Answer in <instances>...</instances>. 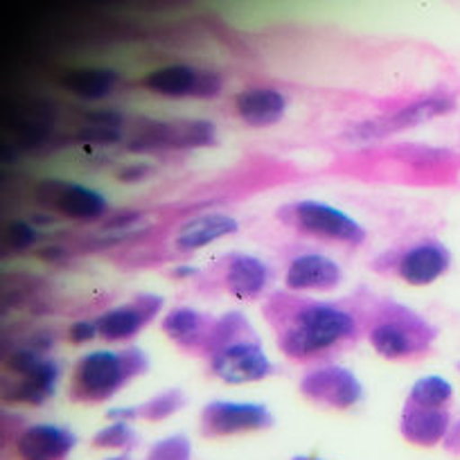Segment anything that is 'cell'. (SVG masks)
<instances>
[{
  "label": "cell",
  "instance_id": "obj_19",
  "mask_svg": "<svg viewBox=\"0 0 460 460\" xmlns=\"http://www.w3.org/2000/svg\"><path fill=\"white\" fill-rule=\"evenodd\" d=\"M269 267L255 255H233L226 264L224 285L230 296H235L240 300H253L267 289L269 285Z\"/></svg>",
  "mask_w": 460,
  "mask_h": 460
},
{
  "label": "cell",
  "instance_id": "obj_32",
  "mask_svg": "<svg viewBox=\"0 0 460 460\" xmlns=\"http://www.w3.org/2000/svg\"><path fill=\"white\" fill-rule=\"evenodd\" d=\"M447 440L451 442V449H456V451H460V424L458 427H451V431H449V436H447Z\"/></svg>",
  "mask_w": 460,
  "mask_h": 460
},
{
  "label": "cell",
  "instance_id": "obj_23",
  "mask_svg": "<svg viewBox=\"0 0 460 460\" xmlns=\"http://www.w3.org/2000/svg\"><path fill=\"white\" fill-rule=\"evenodd\" d=\"M454 397V388L440 375H427L420 377L418 382L411 386L409 402L406 404L424 406V409H447V404Z\"/></svg>",
  "mask_w": 460,
  "mask_h": 460
},
{
  "label": "cell",
  "instance_id": "obj_30",
  "mask_svg": "<svg viewBox=\"0 0 460 460\" xmlns=\"http://www.w3.org/2000/svg\"><path fill=\"white\" fill-rule=\"evenodd\" d=\"M149 172H152V167L145 165V163H136V165L122 167V170L118 172V179L125 181V183H136V181L149 176Z\"/></svg>",
  "mask_w": 460,
  "mask_h": 460
},
{
  "label": "cell",
  "instance_id": "obj_34",
  "mask_svg": "<svg viewBox=\"0 0 460 460\" xmlns=\"http://www.w3.org/2000/svg\"><path fill=\"white\" fill-rule=\"evenodd\" d=\"M294 460H323V458H305V456H300V458H294Z\"/></svg>",
  "mask_w": 460,
  "mask_h": 460
},
{
  "label": "cell",
  "instance_id": "obj_17",
  "mask_svg": "<svg viewBox=\"0 0 460 460\" xmlns=\"http://www.w3.org/2000/svg\"><path fill=\"white\" fill-rule=\"evenodd\" d=\"M235 113L251 127L278 125L287 113V97L276 88H246L235 95Z\"/></svg>",
  "mask_w": 460,
  "mask_h": 460
},
{
  "label": "cell",
  "instance_id": "obj_25",
  "mask_svg": "<svg viewBox=\"0 0 460 460\" xmlns=\"http://www.w3.org/2000/svg\"><path fill=\"white\" fill-rule=\"evenodd\" d=\"M134 440H136V433L134 429H131V424L127 422H111L93 436V445L100 447V449H113V451L127 449V447L134 445Z\"/></svg>",
  "mask_w": 460,
  "mask_h": 460
},
{
  "label": "cell",
  "instance_id": "obj_4",
  "mask_svg": "<svg viewBox=\"0 0 460 460\" xmlns=\"http://www.w3.org/2000/svg\"><path fill=\"white\" fill-rule=\"evenodd\" d=\"M456 109V100L445 93H433V95L418 97V100L409 102L402 109L393 111L388 115H379L368 122H361L350 131V140L357 143H373V140H382L386 136L400 134V131L415 129L420 125L436 120L440 115L451 113Z\"/></svg>",
  "mask_w": 460,
  "mask_h": 460
},
{
  "label": "cell",
  "instance_id": "obj_18",
  "mask_svg": "<svg viewBox=\"0 0 460 460\" xmlns=\"http://www.w3.org/2000/svg\"><path fill=\"white\" fill-rule=\"evenodd\" d=\"M402 436L418 447H433L447 440L451 431V415L447 409H424L406 404L402 413Z\"/></svg>",
  "mask_w": 460,
  "mask_h": 460
},
{
  "label": "cell",
  "instance_id": "obj_15",
  "mask_svg": "<svg viewBox=\"0 0 460 460\" xmlns=\"http://www.w3.org/2000/svg\"><path fill=\"white\" fill-rule=\"evenodd\" d=\"M343 271L323 253H300L285 271V285L291 291H330L341 285Z\"/></svg>",
  "mask_w": 460,
  "mask_h": 460
},
{
  "label": "cell",
  "instance_id": "obj_28",
  "mask_svg": "<svg viewBox=\"0 0 460 460\" xmlns=\"http://www.w3.org/2000/svg\"><path fill=\"white\" fill-rule=\"evenodd\" d=\"M95 336H100V330H97L95 318H93V321H88V318H82V321H75L73 325L68 327V339L73 341V343H77V345L88 343V341H93Z\"/></svg>",
  "mask_w": 460,
  "mask_h": 460
},
{
  "label": "cell",
  "instance_id": "obj_20",
  "mask_svg": "<svg viewBox=\"0 0 460 460\" xmlns=\"http://www.w3.org/2000/svg\"><path fill=\"white\" fill-rule=\"evenodd\" d=\"M61 377V368L57 361L43 357L37 368L21 377V382L7 393V400L19 402V404L41 406L48 397L55 395L57 382Z\"/></svg>",
  "mask_w": 460,
  "mask_h": 460
},
{
  "label": "cell",
  "instance_id": "obj_24",
  "mask_svg": "<svg viewBox=\"0 0 460 460\" xmlns=\"http://www.w3.org/2000/svg\"><path fill=\"white\" fill-rule=\"evenodd\" d=\"M185 404V395L179 388H170V391L158 393L156 397L140 406V418L152 420V422H161V420L172 418L181 406Z\"/></svg>",
  "mask_w": 460,
  "mask_h": 460
},
{
  "label": "cell",
  "instance_id": "obj_9",
  "mask_svg": "<svg viewBox=\"0 0 460 460\" xmlns=\"http://www.w3.org/2000/svg\"><path fill=\"white\" fill-rule=\"evenodd\" d=\"M37 199L41 206L77 221L102 219L109 210V201L97 190L68 181H43L37 185Z\"/></svg>",
  "mask_w": 460,
  "mask_h": 460
},
{
  "label": "cell",
  "instance_id": "obj_1",
  "mask_svg": "<svg viewBox=\"0 0 460 460\" xmlns=\"http://www.w3.org/2000/svg\"><path fill=\"white\" fill-rule=\"evenodd\" d=\"M357 334V318L348 309L330 303L300 305L280 334V348L287 357L309 359L332 350Z\"/></svg>",
  "mask_w": 460,
  "mask_h": 460
},
{
  "label": "cell",
  "instance_id": "obj_16",
  "mask_svg": "<svg viewBox=\"0 0 460 460\" xmlns=\"http://www.w3.org/2000/svg\"><path fill=\"white\" fill-rule=\"evenodd\" d=\"M240 230V221L226 212H203L185 221L176 233V249L179 251H199L217 240L235 235Z\"/></svg>",
  "mask_w": 460,
  "mask_h": 460
},
{
  "label": "cell",
  "instance_id": "obj_27",
  "mask_svg": "<svg viewBox=\"0 0 460 460\" xmlns=\"http://www.w3.org/2000/svg\"><path fill=\"white\" fill-rule=\"evenodd\" d=\"M37 240V228H34L32 224H28V221H12L10 228H7V242H10L12 249L16 251H28Z\"/></svg>",
  "mask_w": 460,
  "mask_h": 460
},
{
  "label": "cell",
  "instance_id": "obj_13",
  "mask_svg": "<svg viewBox=\"0 0 460 460\" xmlns=\"http://www.w3.org/2000/svg\"><path fill=\"white\" fill-rule=\"evenodd\" d=\"M451 267V253L436 240L418 242L397 260V276L411 287H427L445 276Z\"/></svg>",
  "mask_w": 460,
  "mask_h": 460
},
{
  "label": "cell",
  "instance_id": "obj_33",
  "mask_svg": "<svg viewBox=\"0 0 460 460\" xmlns=\"http://www.w3.org/2000/svg\"><path fill=\"white\" fill-rule=\"evenodd\" d=\"M104 460H131L129 454H115V456H109V458Z\"/></svg>",
  "mask_w": 460,
  "mask_h": 460
},
{
  "label": "cell",
  "instance_id": "obj_22",
  "mask_svg": "<svg viewBox=\"0 0 460 460\" xmlns=\"http://www.w3.org/2000/svg\"><path fill=\"white\" fill-rule=\"evenodd\" d=\"M118 73L111 68H79L64 77V86L84 100H102L118 86Z\"/></svg>",
  "mask_w": 460,
  "mask_h": 460
},
{
  "label": "cell",
  "instance_id": "obj_29",
  "mask_svg": "<svg viewBox=\"0 0 460 460\" xmlns=\"http://www.w3.org/2000/svg\"><path fill=\"white\" fill-rule=\"evenodd\" d=\"M106 418H109L111 422L131 424L134 420L140 418V406H115V409L106 411Z\"/></svg>",
  "mask_w": 460,
  "mask_h": 460
},
{
  "label": "cell",
  "instance_id": "obj_11",
  "mask_svg": "<svg viewBox=\"0 0 460 460\" xmlns=\"http://www.w3.org/2000/svg\"><path fill=\"white\" fill-rule=\"evenodd\" d=\"M217 129L208 120H170V122H149L140 134L136 136V143L131 149H192L208 147L215 143Z\"/></svg>",
  "mask_w": 460,
  "mask_h": 460
},
{
  "label": "cell",
  "instance_id": "obj_21",
  "mask_svg": "<svg viewBox=\"0 0 460 460\" xmlns=\"http://www.w3.org/2000/svg\"><path fill=\"white\" fill-rule=\"evenodd\" d=\"M163 332L183 348H194V345L203 343L206 336L212 334V327L208 325L206 316L197 309L176 307L163 318Z\"/></svg>",
  "mask_w": 460,
  "mask_h": 460
},
{
  "label": "cell",
  "instance_id": "obj_5",
  "mask_svg": "<svg viewBox=\"0 0 460 460\" xmlns=\"http://www.w3.org/2000/svg\"><path fill=\"white\" fill-rule=\"evenodd\" d=\"M210 368L226 384L262 382L273 373V364L255 339H230L217 345Z\"/></svg>",
  "mask_w": 460,
  "mask_h": 460
},
{
  "label": "cell",
  "instance_id": "obj_31",
  "mask_svg": "<svg viewBox=\"0 0 460 460\" xmlns=\"http://www.w3.org/2000/svg\"><path fill=\"white\" fill-rule=\"evenodd\" d=\"M197 269L190 267V264H179V267H174V271H172V276L176 278V280H188V278L197 276Z\"/></svg>",
  "mask_w": 460,
  "mask_h": 460
},
{
  "label": "cell",
  "instance_id": "obj_12",
  "mask_svg": "<svg viewBox=\"0 0 460 460\" xmlns=\"http://www.w3.org/2000/svg\"><path fill=\"white\" fill-rule=\"evenodd\" d=\"M163 309V300L158 296H140L134 303L118 305L113 309H106L104 314L95 318L100 336L113 343L129 341L156 316Z\"/></svg>",
  "mask_w": 460,
  "mask_h": 460
},
{
  "label": "cell",
  "instance_id": "obj_14",
  "mask_svg": "<svg viewBox=\"0 0 460 460\" xmlns=\"http://www.w3.org/2000/svg\"><path fill=\"white\" fill-rule=\"evenodd\" d=\"M77 438L68 427L50 422L30 424L16 438V456L21 460H66Z\"/></svg>",
  "mask_w": 460,
  "mask_h": 460
},
{
  "label": "cell",
  "instance_id": "obj_26",
  "mask_svg": "<svg viewBox=\"0 0 460 460\" xmlns=\"http://www.w3.org/2000/svg\"><path fill=\"white\" fill-rule=\"evenodd\" d=\"M192 445L185 436H167L149 447L145 460H190Z\"/></svg>",
  "mask_w": 460,
  "mask_h": 460
},
{
  "label": "cell",
  "instance_id": "obj_3",
  "mask_svg": "<svg viewBox=\"0 0 460 460\" xmlns=\"http://www.w3.org/2000/svg\"><path fill=\"white\" fill-rule=\"evenodd\" d=\"M433 339V330L418 316L406 309H395L384 314L370 327L368 341L384 359H409L424 350Z\"/></svg>",
  "mask_w": 460,
  "mask_h": 460
},
{
  "label": "cell",
  "instance_id": "obj_2",
  "mask_svg": "<svg viewBox=\"0 0 460 460\" xmlns=\"http://www.w3.org/2000/svg\"><path fill=\"white\" fill-rule=\"evenodd\" d=\"M147 357L140 350H95L75 366L73 397L79 402H104L120 391L131 377L145 373Z\"/></svg>",
  "mask_w": 460,
  "mask_h": 460
},
{
  "label": "cell",
  "instance_id": "obj_6",
  "mask_svg": "<svg viewBox=\"0 0 460 460\" xmlns=\"http://www.w3.org/2000/svg\"><path fill=\"white\" fill-rule=\"evenodd\" d=\"M294 221L298 224L300 230L309 233L314 237L330 242H341V244H361L366 240V230L355 217L348 212L339 210V208L330 206L325 201H316V199H305L298 201L294 208Z\"/></svg>",
  "mask_w": 460,
  "mask_h": 460
},
{
  "label": "cell",
  "instance_id": "obj_7",
  "mask_svg": "<svg viewBox=\"0 0 460 460\" xmlns=\"http://www.w3.org/2000/svg\"><path fill=\"white\" fill-rule=\"evenodd\" d=\"M143 86L172 100H181V97L212 100L224 88V79L212 70L194 68L190 64H170L145 75Z\"/></svg>",
  "mask_w": 460,
  "mask_h": 460
},
{
  "label": "cell",
  "instance_id": "obj_10",
  "mask_svg": "<svg viewBox=\"0 0 460 460\" xmlns=\"http://www.w3.org/2000/svg\"><path fill=\"white\" fill-rule=\"evenodd\" d=\"M300 391L309 402L327 409H352L364 397V386L355 373L341 366H325L307 373L300 382Z\"/></svg>",
  "mask_w": 460,
  "mask_h": 460
},
{
  "label": "cell",
  "instance_id": "obj_8",
  "mask_svg": "<svg viewBox=\"0 0 460 460\" xmlns=\"http://www.w3.org/2000/svg\"><path fill=\"white\" fill-rule=\"evenodd\" d=\"M273 424L271 411L258 402L217 400L201 411V431L208 438L262 431Z\"/></svg>",
  "mask_w": 460,
  "mask_h": 460
}]
</instances>
